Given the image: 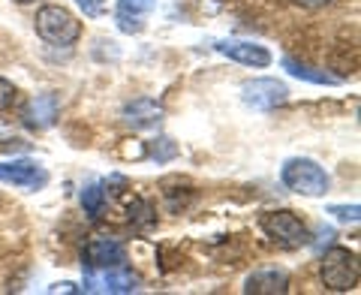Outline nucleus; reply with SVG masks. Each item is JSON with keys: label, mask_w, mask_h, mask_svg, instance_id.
<instances>
[{"label": "nucleus", "mask_w": 361, "mask_h": 295, "mask_svg": "<svg viewBox=\"0 0 361 295\" xmlns=\"http://www.w3.org/2000/svg\"><path fill=\"white\" fill-rule=\"evenodd\" d=\"M241 100L244 106H250L256 112H271L289 100V88L283 82H277V78H253V82L241 85Z\"/></svg>", "instance_id": "6"}, {"label": "nucleus", "mask_w": 361, "mask_h": 295, "mask_svg": "<svg viewBox=\"0 0 361 295\" xmlns=\"http://www.w3.org/2000/svg\"><path fill=\"white\" fill-rule=\"evenodd\" d=\"M21 121L30 130H49L58 121V94H39L21 109Z\"/></svg>", "instance_id": "10"}, {"label": "nucleus", "mask_w": 361, "mask_h": 295, "mask_svg": "<svg viewBox=\"0 0 361 295\" xmlns=\"http://www.w3.org/2000/svg\"><path fill=\"white\" fill-rule=\"evenodd\" d=\"M0 181L21 190H42L49 184V172L37 160H6L0 163Z\"/></svg>", "instance_id": "7"}, {"label": "nucleus", "mask_w": 361, "mask_h": 295, "mask_svg": "<svg viewBox=\"0 0 361 295\" xmlns=\"http://www.w3.org/2000/svg\"><path fill=\"white\" fill-rule=\"evenodd\" d=\"M280 181L292 193H301V196H310V199H319L331 190L329 172L316 160H310V157H289L283 169H280Z\"/></svg>", "instance_id": "1"}, {"label": "nucleus", "mask_w": 361, "mask_h": 295, "mask_svg": "<svg viewBox=\"0 0 361 295\" xmlns=\"http://www.w3.org/2000/svg\"><path fill=\"white\" fill-rule=\"evenodd\" d=\"M123 121L135 130H151L163 121V106H157L154 100H135V103L123 106Z\"/></svg>", "instance_id": "13"}, {"label": "nucleus", "mask_w": 361, "mask_h": 295, "mask_svg": "<svg viewBox=\"0 0 361 295\" xmlns=\"http://www.w3.org/2000/svg\"><path fill=\"white\" fill-rule=\"evenodd\" d=\"M103 202H106V190L99 184H87L82 190V208H85V214H90V217H99Z\"/></svg>", "instance_id": "16"}, {"label": "nucleus", "mask_w": 361, "mask_h": 295, "mask_svg": "<svg viewBox=\"0 0 361 295\" xmlns=\"http://www.w3.org/2000/svg\"><path fill=\"white\" fill-rule=\"evenodd\" d=\"M220 54H226L229 61L235 64H244V66H253V70H262V66L271 64V52L259 42H247V40H220L214 45Z\"/></svg>", "instance_id": "9"}, {"label": "nucleus", "mask_w": 361, "mask_h": 295, "mask_svg": "<svg viewBox=\"0 0 361 295\" xmlns=\"http://www.w3.org/2000/svg\"><path fill=\"white\" fill-rule=\"evenodd\" d=\"M127 263V247L118 238H94L85 251H82V268L85 271H99L111 265Z\"/></svg>", "instance_id": "8"}, {"label": "nucleus", "mask_w": 361, "mask_h": 295, "mask_svg": "<svg viewBox=\"0 0 361 295\" xmlns=\"http://www.w3.org/2000/svg\"><path fill=\"white\" fill-rule=\"evenodd\" d=\"M175 154H178V145H175L172 139H166V136H163V139H157V145L151 148V157H154L157 163H166V160H172Z\"/></svg>", "instance_id": "17"}, {"label": "nucleus", "mask_w": 361, "mask_h": 295, "mask_svg": "<svg viewBox=\"0 0 361 295\" xmlns=\"http://www.w3.org/2000/svg\"><path fill=\"white\" fill-rule=\"evenodd\" d=\"M33 28H37L39 40H45L49 45H73L82 37V21L58 4H45L33 18Z\"/></svg>", "instance_id": "2"}, {"label": "nucleus", "mask_w": 361, "mask_h": 295, "mask_svg": "<svg viewBox=\"0 0 361 295\" xmlns=\"http://www.w3.org/2000/svg\"><path fill=\"white\" fill-rule=\"evenodd\" d=\"M75 4L82 6L85 16H90V18H97V16L106 13V0H75Z\"/></svg>", "instance_id": "20"}, {"label": "nucleus", "mask_w": 361, "mask_h": 295, "mask_svg": "<svg viewBox=\"0 0 361 295\" xmlns=\"http://www.w3.org/2000/svg\"><path fill=\"white\" fill-rule=\"evenodd\" d=\"M329 214H334V217L341 220V223H358L361 208H358V205H331Z\"/></svg>", "instance_id": "19"}, {"label": "nucleus", "mask_w": 361, "mask_h": 295, "mask_svg": "<svg viewBox=\"0 0 361 295\" xmlns=\"http://www.w3.org/2000/svg\"><path fill=\"white\" fill-rule=\"evenodd\" d=\"M127 211H130V223L135 226V229H151V226L157 223V214L151 208V202L142 199V196H130Z\"/></svg>", "instance_id": "14"}, {"label": "nucleus", "mask_w": 361, "mask_h": 295, "mask_svg": "<svg viewBox=\"0 0 361 295\" xmlns=\"http://www.w3.org/2000/svg\"><path fill=\"white\" fill-rule=\"evenodd\" d=\"M319 275L331 292H349L358 283V256L353 251H346V247H331L322 256Z\"/></svg>", "instance_id": "4"}, {"label": "nucleus", "mask_w": 361, "mask_h": 295, "mask_svg": "<svg viewBox=\"0 0 361 295\" xmlns=\"http://www.w3.org/2000/svg\"><path fill=\"white\" fill-rule=\"evenodd\" d=\"M244 292L247 295H286L289 292V275L283 268L253 271V275L244 280Z\"/></svg>", "instance_id": "11"}, {"label": "nucleus", "mask_w": 361, "mask_h": 295, "mask_svg": "<svg viewBox=\"0 0 361 295\" xmlns=\"http://www.w3.org/2000/svg\"><path fill=\"white\" fill-rule=\"evenodd\" d=\"M16 4H21V6H25V4H33V0H16Z\"/></svg>", "instance_id": "22"}, {"label": "nucleus", "mask_w": 361, "mask_h": 295, "mask_svg": "<svg viewBox=\"0 0 361 295\" xmlns=\"http://www.w3.org/2000/svg\"><path fill=\"white\" fill-rule=\"evenodd\" d=\"M142 277L123 263L99 271H85V292H139Z\"/></svg>", "instance_id": "5"}, {"label": "nucleus", "mask_w": 361, "mask_h": 295, "mask_svg": "<svg viewBox=\"0 0 361 295\" xmlns=\"http://www.w3.org/2000/svg\"><path fill=\"white\" fill-rule=\"evenodd\" d=\"M292 4L301 6V9H319L325 4H331V0H292Z\"/></svg>", "instance_id": "21"}, {"label": "nucleus", "mask_w": 361, "mask_h": 295, "mask_svg": "<svg viewBox=\"0 0 361 295\" xmlns=\"http://www.w3.org/2000/svg\"><path fill=\"white\" fill-rule=\"evenodd\" d=\"M262 232L283 251H298V247H307L313 241L310 229L301 223V217H295L292 211H265L259 217Z\"/></svg>", "instance_id": "3"}, {"label": "nucleus", "mask_w": 361, "mask_h": 295, "mask_svg": "<svg viewBox=\"0 0 361 295\" xmlns=\"http://www.w3.org/2000/svg\"><path fill=\"white\" fill-rule=\"evenodd\" d=\"M16 100H18V88L13 82H6V78H0V112L13 109Z\"/></svg>", "instance_id": "18"}, {"label": "nucleus", "mask_w": 361, "mask_h": 295, "mask_svg": "<svg viewBox=\"0 0 361 295\" xmlns=\"http://www.w3.org/2000/svg\"><path fill=\"white\" fill-rule=\"evenodd\" d=\"M157 0H118V13L115 21L123 33H142L145 30V18L154 13Z\"/></svg>", "instance_id": "12"}, {"label": "nucleus", "mask_w": 361, "mask_h": 295, "mask_svg": "<svg viewBox=\"0 0 361 295\" xmlns=\"http://www.w3.org/2000/svg\"><path fill=\"white\" fill-rule=\"evenodd\" d=\"M283 66L289 70V76L304 78V82H313V85H337V78L329 76L325 70H313V66L298 64V61H292V58H283Z\"/></svg>", "instance_id": "15"}]
</instances>
